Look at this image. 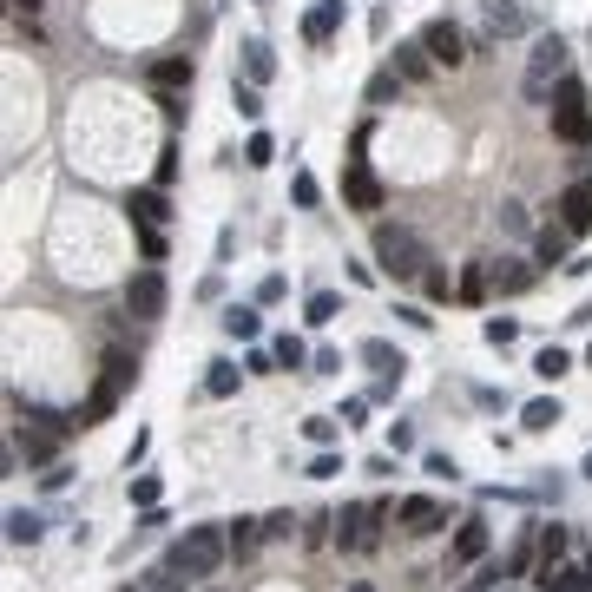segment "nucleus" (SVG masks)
Returning a JSON list of instances; mask_svg holds the SVG:
<instances>
[{
  "instance_id": "nucleus-1",
  "label": "nucleus",
  "mask_w": 592,
  "mask_h": 592,
  "mask_svg": "<svg viewBox=\"0 0 592 592\" xmlns=\"http://www.w3.org/2000/svg\"><path fill=\"white\" fill-rule=\"evenodd\" d=\"M224 560H231V527H185V540L165 553V566H172L185 586L191 579H211Z\"/></svg>"
},
{
  "instance_id": "nucleus-2",
  "label": "nucleus",
  "mask_w": 592,
  "mask_h": 592,
  "mask_svg": "<svg viewBox=\"0 0 592 592\" xmlns=\"http://www.w3.org/2000/svg\"><path fill=\"white\" fill-rule=\"evenodd\" d=\"M566 60H573V53H566L560 33H540L533 53H527V73H520V93H527L533 106H553V93L566 86Z\"/></svg>"
},
{
  "instance_id": "nucleus-3",
  "label": "nucleus",
  "mask_w": 592,
  "mask_h": 592,
  "mask_svg": "<svg viewBox=\"0 0 592 592\" xmlns=\"http://www.w3.org/2000/svg\"><path fill=\"white\" fill-rule=\"evenodd\" d=\"M375 270L389 283H408L428 270V244H421L408 224H375Z\"/></svg>"
},
{
  "instance_id": "nucleus-4",
  "label": "nucleus",
  "mask_w": 592,
  "mask_h": 592,
  "mask_svg": "<svg viewBox=\"0 0 592 592\" xmlns=\"http://www.w3.org/2000/svg\"><path fill=\"white\" fill-rule=\"evenodd\" d=\"M139 382V362L125 356V349H106V369H99V382H93V395L79 402V428H93V421H106L112 408H119V395Z\"/></svg>"
},
{
  "instance_id": "nucleus-5",
  "label": "nucleus",
  "mask_w": 592,
  "mask_h": 592,
  "mask_svg": "<svg viewBox=\"0 0 592 592\" xmlns=\"http://www.w3.org/2000/svg\"><path fill=\"white\" fill-rule=\"evenodd\" d=\"M389 514H395L389 500H349L343 514H336V546H343V553H375Z\"/></svg>"
},
{
  "instance_id": "nucleus-6",
  "label": "nucleus",
  "mask_w": 592,
  "mask_h": 592,
  "mask_svg": "<svg viewBox=\"0 0 592 592\" xmlns=\"http://www.w3.org/2000/svg\"><path fill=\"white\" fill-rule=\"evenodd\" d=\"M553 139L592 145V106H586V86H579V79H566L560 93H553Z\"/></svg>"
},
{
  "instance_id": "nucleus-7",
  "label": "nucleus",
  "mask_w": 592,
  "mask_h": 592,
  "mask_svg": "<svg viewBox=\"0 0 592 592\" xmlns=\"http://www.w3.org/2000/svg\"><path fill=\"white\" fill-rule=\"evenodd\" d=\"M125 310L139 316V323H158V316H165V270L158 264H145V270L125 277Z\"/></svg>"
},
{
  "instance_id": "nucleus-8",
  "label": "nucleus",
  "mask_w": 592,
  "mask_h": 592,
  "mask_svg": "<svg viewBox=\"0 0 592 592\" xmlns=\"http://www.w3.org/2000/svg\"><path fill=\"white\" fill-rule=\"evenodd\" d=\"M395 527L415 533V540H428V533L448 527V500H435V494H408L402 507H395Z\"/></svg>"
},
{
  "instance_id": "nucleus-9",
  "label": "nucleus",
  "mask_w": 592,
  "mask_h": 592,
  "mask_svg": "<svg viewBox=\"0 0 592 592\" xmlns=\"http://www.w3.org/2000/svg\"><path fill=\"white\" fill-rule=\"evenodd\" d=\"M421 47H428V60H435V66H448V73L474 53V47H468V33L454 27V20H428V27H421Z\"/></svg>"
},
{
  "instance_id": "nucleus-10",
  "label": "nucleus",
  "mask_w": 592,
  "mask_h": 592,
  "mask_svg": "<svg viewBox=\"0 0 592 592\" xmlns=\"http://www.w3.org/2000/svg\"><path fill=\"white\" fill-rule=\"evenodd\" d=\"M343 204L349 211H382V178L362 158H349V172H343Z\"/></svg>"
},
{
  "instance_id": "nucleus-11",
  "label": "nucleus",
  "mask_w": 592,
  "mask_h": 592,
  "mask_svg": "<svg viewBox=\"0 0 592 592\" xmlns=\"http://www.w3.org/2000/svg\"><path fill=\"white\" fill-rule=\"evenodd\" d=\"M560 224L573 237H586L592 231V178H579V185H566L560 191Z\"/></svg>"
},
{
  "instance_id": "nucleus-12",
  "label": "nucleus",
  "mask_w": 592,
  "mask_h": 592,
  "mask_svg": "<svg viewBox=\"0 0 592 592\" xmlns=\"http://www.w3.org/2000/svg\"><path fill=\"white\" fill-rule=\"evenodd\" d=\"M540 592H592V566L586 560H560V566H540Z\"/></svg>"
},
{
  "instance_id": "nucleus-13",
  "label": "nucleus",
  "mask_w": 592,
  "mask_h": 592,
  "mask_svg": "<svg viewBox=\"0 0 592 592\" xmlns=\"http://www.w3.org/2000/svg\"><path fill=\"white\" fill-rule=\"evenodd\" d=\"M448 553H454V566L487 560V520H481V514H468L461 527H454V546H448Z\"/></svg>"
},
{
  "instance_id": "nucleus-14",
  "label": "nucleus",
  "mask_w": 592,
  "mask_h": 592,
  "mask_svg": "<svg viewBox=\"0 0 592 592\" xmlns=\"http://www.w3.org/2000/svg\"><path fill=\"white\" fill-rule=\"evenodd\" d=\"M487 283H494L500 296H527L533 290V264L527 257H500V264H487Z\"/></svg>"
},
{
  "instance_id": "nucleus-15",
  "label": "nucleus",
  "mask_w": 592,
  "mask_h": 592,
  "mask_svg": "<svg viewBox=\"0 0 592 592\" xmlns=\"http://www.w3.org/2000/svg\"><path fill=\"white\" fill-rule=\"evenodd\" d=\"M336 27H343V0H316L310 20H303V40L323 47V40H336Z\"/></svg>"
},
{
  "instance_id": "nucleus-16",
  "label": "nucleus",
  "mask_w": 592,
  "mask_h": 592,
  "mask_svg": "<svg viewBox=\"0 0 592 592\" xmlns=\"http://www.w3.org/2000/svg\"><path fill=\"white\" fill-rule=\"evenodd\" d=\"M481 20H487V33H494V40H507V33H520V27H527L520 0H481Z\"/></svg>"
},
{
  "instance_id": "nucleus-17",
  "label": "nucleus",
  "mask_w": 592,
  "mask_h": 592,
  "mask_svg": "<svg viewBox=\"0 0 592 592\" xmlns=\"http://www.w3.org/2000/svg\"><path fill=\"white\" fill-rule=\"evenodd\" d=\"M356 356L369 362V369H382V382H402V369H408V362H402V349H395V343H382V336H369V343H362Z\"/></svg>"
},
{
  "instance_id": "nucleus-18",
  "label": "nucleus",
  "mask_w": 592,
  "mask_h": 592,
  "mask_svg": "<svg viewBox=\"0 0 592 592\" xmlns=\"http://www.w3.org/2000/svg\"><path fill=\"white\" fill-rule=\"evenodd\" d=\"M533 257H540V264H573V231H566V224H546V231L533 237Z\"/></svg>"
},
{
  "instance_id": "nucleus-19",
  "label": "nucleus",
  "mask_w": 592,
  "mask_h": 592,
  "mask_svg": "<svg viewBox=\"0 0 592 592\" xmlns=\"http://www.w3.org/2000/svg\"><path fill=\"white\" fill-rule=\"evenodd\" d=\"M560 402H553V395H540V402H527L520 408V428H527V435H546V428H560Z\"/></svg>"
},
{
  "instance_id": "nucleus-20",
  "label": "nucleus",
  "mask_w": 592,
  "mask_h": 592,
  "mask_svg": "<svg viewBox=\"0 0 592 592\" xmlns=\"http://www.w3.org/2000/svg\"><path fill=\"white\" fill-rule=\"evenodd\" d=\"M47 533V520L40 514H27V507H7V546H33Z\"/></svg>"
},
{
  "instance_id": "nucleus-21",
  "label": "nucleus",
  "mask_w": 592,
  "mask_h": 592,
  "mask_svg": "<svg viewBox=\"0 0 592 592\" xmlns=\"http://www.w3.org/2000/svg\"><path fill=\"white\" fill-rule=\"evenodd\" d=\"M395 73H402V79H428V73H435V60H428L421 40H402V47H395Z\"/></svg>"
},
{
  "instance_id": "nucleus-22",
  "label": "nucleus",
  "mask_w": 592,
  "mask_h": 592,
  "mask_svg": "<svg viewBox=\"0 0 592 592\" xmlns=\"http://www.w3.org/2000/svg\"><path fill=\"white\" fill-rule=\"evenodd\" d=\"M224 329H231L237 343H257V336H264V316L250 310V303H231V310H224Z\"/></svg>"
},
{
  "instance_id": "nucleus-23",
  "label": "nucleus",
  "mask_w": 592,
  "mask_h": 592,
  "mask_svg": "<svg viewBox=\"0 0 592 592\" xmlns=\"http://www.w3.org/2000/svg\"><path fill=\"white\" fill-rule=\"evenodd\" d=\"M191 73H198L191 60H158V66H152V86H158V93H178V86L191 93Z\"/></svg>"
},
{
  "instance_id": "nucleus-24",
  "label": "nucleus",
  "mask_w": 592,
  "mask_h": 592,
  "mask_svg": "<svg viewBox=\"0 0 592 592\" xmlns=\"http://www.w3.org/2000/svg\"><path fill=\"white\" fill-rule=\"evenodd\" d=\"M257 540H264V520L237 514V520H231V560H250V553H257Z\"/></svg>"
},
{
  "instance_id": "nucleus-25",
  "label": "nucleus",
  "mask_w": 592,
  "mask_h": 592,
  "mask_svg": "<svg viewBox=\"0 0 592 592\" xmlns=\"http://www.w3.org/2000/svg\"><path fill=\"white\" fill-rule=\"evenodd\" d=\"M533 540H540V566H560L573 553V533L566 527H533Z\"/></svg>"
},
{
  "instance_id": "nucleus-26",
  "label": "nucleus",
  "mask_w": 592,
  "mask_h": 592,
  "mask_svg": "<svg viewBox=\"0 0 592 592\" xmlns=\"http://www.w3.org/2000/svg\"><path fill=\"white\" fill-rule=\"evenodd\" d=\"M270 73H277V53H270L264 40H250V47H244V79H250V86H264Z\"/></svg>"
},
{
  "instance_id": "nucleus-27",
  "label": "nucleus",
  "mask_w": 592,
  "mask_h": 592,
  "mask_svg": "<svg viewBox=\"0 0 592 592\" xmlns=\"http://www.w3.org/2000/svg\"><path fill=\"white\" fill-rule=\"evenodd\" d=\"M132 218H139V224H165V218H172L165 191H132Z\"/></svg>"
},
{
  "instance_id": "nucleus-28",
  "label": "nucleus",
  "mask_w": 592,
  "mask_h": 592,
  "mask_svg": "<svg viewBox=\"0 0 592 592\" xmlns=\"http://www.w3.org/2000/svg\"><path fill=\"white\" fill-rule=\"evenodd\" d=\"M237 382H244V369H231V362H211V375H204V395H211V402H224V395H237Z\"/></svg>"
},
{
  "instance_id": "nucleus-29",
  "label": "nucleus",
  "mask_w": 592,
  "mask_h": 592,
  "mask_svg": "<svg viewBox=\"0 0 592 592\" xmlns=\"http://www.w3.org/2000/svg\"><path fill=\"white\" fill-rule=\"evenodd\" d=\"M303 435H310V448H336V435H343V415H310V421H303Z\"/></svg>"
},
{
  "instance_id": "nucleus-30",
  "label": "nucleus",
  "mask_w": 592,
  "mask_h": 592,
  "mask_svg": "<svg viewBox=\"0 0 592 592\" xmlns=\"http://www.w3.org/2000/svg\"><path fill=\"white\" fill-rule=\"evenodd\" d=\"M336 310H343V296H336V290H310V303H303V316H310L316 329L336 323Z\"/></svg>"
},
{
  "instance_id": "nucleus-31",
  "label": "nucleus",
  "mask_w": 592,
  "mask_h": 592,
  "mask_svg": "<svg viewBox=\"0 0 592 592\" xmlns=\"http://www.w3.org/2000/svg\"><path fill=\"white\" fill-rule=\"evenodd\" d=\"M566 369H573V356H566V349H540V356H533V375H540V382H560Z\"/></svg>"
},
{
  "instance_id": "nucleus-32",
  "label": "nucleus",
  "mask_w": 592,
  "mask_h": 592,
  "mask_svg": "<svg viewBox=\"0 0 592 592\" xmlns=\"http://www.w3.org/2000/svg\"><path fill=\"white\" fill-rule=\"evenodd\" d=\"M277 369H303V362H310V349H303V336H277Z\"/></svg>"
},
{
  "instance_id": "nucleus-33",
  "label": "nucleus",
  "mask_w": 592,
  "mask_h": 592,
  "mask_svg": "<svg viewBox=\"0 0 592 592\" xmlns=\"http://www.w3.org/2000/svg\"><path fill=\"white\" fill-rule=\"evenodd\" d=\"M395 93H402V73H395V66H389V73H375V79H369V106H389Z\"/></svg>"
},
{
  "instance_id": "nucleus-34",
  "label": "nucleus",
  "mask_w": 592,
  "mask_h": 592,
  "mask_svg": "<svg viewBox=\"0 0 592 592\" xmlns=\"http://www.w3.org/2000/svg\"><path fill=\"white\" fill-rule=\"evenodd\" d=\"M231 106L244 112V119H264V99H257V86H250V79H244V86L231 79Z\"/></svg>"
},
{
  "instance_id": "nucleus-35",
  "label": "nucleus",
  "mask_w": 592,
  "mask_h": 592,
  "mask_svg": "<svg viewBox=\"0 0 592 592\" xmlns=\"http://www.w3.org/2000/svg\"><path fill=\"white\" fill-rule=\"evenodd\" d=\"M158 494H165L158 474H132V507H158Z\"/></svg>"
},
{
  "instance_id": "nucleus-36",
  "label": "nucleus",
  "mask_w": 592,
  "mask_h": 592,
  "mask_svg": "<svg viewBox=\"0 0 592 592\" xmlns=\"http://www.w3.org/2000/svg\"><path fill=\"white\" fill-rule=\"evenodd\" d=\"M487 290H494V283H487V264H468V277H461V303H481Z\"/></svg>"
},
{
  "instance_id": "nucleus-37",
  "label": "nucleus",
  "mask_w": 592,
  "mask_h": 592,
  "mask_svg": "<svg viewBox=\"0 0 592 592\" xmlns=\"http://www.w3.org/2000/svg\"><path fill=\"white\" fill-rule=\"evenodd\" d=\"M329 474H343V454H336V448H316L310 454V481H329Z\"/></svg>"
},
{
  "instance_id": "nucleus-38",
  "label": "nucleus",
  "mask_w": 592,
  "mask_h": 592,
  "mask_svg": "<svg viewBox=\"0 0 592 592\" xmlns=\"http://www.w3.org/2000/svg\"><path fill=\"white\" fill-rule=\"evenodd\" d=\"M270 158H277L270 132H250V139H244V165H270Z\"/></svg>"
},
{
  "instance_id": "nucleus-39",
  "label": "nucleus",
  "mask_w": 592,
  "mask_h": 592,
  "mask_svg": "<svg viewBox=\"0 0 592 592\" xmlns=\"http://www.w3.org/2000/svg\"><path fill=\"white\" fill-rule=\"evenodd\" d=\"M290 198H296V204H303V211H310V204H316V198H323V185H316V178H310V172H296V178H290Z\"/></svg>"
},
{
  "instance_id": "nucleus-40",
  "label": "nucleus",
  "mask_w": 592,
  "mask_h": 592,
  "mask_svg": "<svg viewBox=\"0 0 592 592\" xmlns=\"http://www.w3.org/2000/svg\"><path fill=\"white\" fill-rule=\"evenodd\" d=\"M264 540H296V514H290V507L264 520Z\"/></svg>"
},
{
  "instance_id": "nucleus-41",
  "label": "nucleus",
  "mask_w": 592,
  "mask_h": 592,
  "mask_svg": "<svg viewBox=\"0 0 592 592\" xmlns=\"http://www.w3.org/2000/svg\"><path fill=\"white\" fill-rule=\"evenodd\" d=\"M514 336H520V323H514V316H487V343H514Z\"/></svg>"
},
{
  "instance_id": "nucleus-42",
  "label": "nucleus",
  "mask_w": 592,
  "mask_h": 592,
  "mask_svg": "<svg viewBox=\"0 0 592 592\" xmlns=\"http://www.w3.org/2000/svg\"><path fill=\"white\" fill-rule=\"evenodd\" d=\"M139 250L158 264V257H165V231H158V224H139Z\"/></svg>"
},
{
  "instance_id": "nucleus-43",
  "label": "nucleus",
  "mask_w": 592,
  "mask_h": 592,
  "mask_svg": "<svg viewBox=\"0 0 592 592\" xmlns=\"http://www.w3.org/2000/svg\"><path fill=\"white\" fill-rule=\"evenodd\" d=\"M500 231H527V204H514V198H507V204H500Z\"/></svg>"
},
{
  "instance_id": "nucleus-44",
  "label": "nucleus",
  "mask_w": 592,
  "mask_h": 592,
  "mask_svg": "<svg viewBox=\"0 0 592 592\" xmlns=\"http://www.w3.org/2000/svg\"><path fill=\"white\" fill-rule=\"evenodd\" d=\"M421 468H428V474H441V481H454V474H461V468L448 461V454H421Z\"/></svg>"
},
{
  "instance_id": "nucleus-45",
  "label": "nucleus",
  "mask_w": 592,
  "mask_h": 592,
  "mask_svg": "<svg viewBox=\"0 0 592 592\" xmlns=\"http://www.w3.org/2000/svg\"><path fill=\"white\" fill-rule=\"evenodd\" d=\"M389 448H395V454L415 448V428H408V421H395V428H389Z\"/></svg>"
},
{
  "instance_id": "nucleus-46",
  "label": "nucleus",
  "mask_w": 592,
  "mask_h": 592,
  "mask_svg": "<svg viewBox=\"0 0 592 592\" xmlns=\"http://www.w3.org/2000/svg\"><path fill=\"white\" fill-rule=\"evenodd\" d=\"M14 7H20V14H40V0H14Z\"/></svg>"
},
{
  "instance_id": "nucleus-47",
  "label": "nucleus",
  "mask_w": 592,
  "mask_h": 592,
  "mask_svg": "<svg viewBox=\"0 0 592 592\" xmlns=\"http://www.w3.org/2000/svg\"><path fill=\"white\" fill-rule=\"evenodd\" d=\"M349 592H375V586H369V579H356V586H349Z\"/></svg>"
},
{
  "instance_id": "nucleus-48",
  "label": "nucleus",
  "mask_w": 592,
  "mask_h": 592,
  "mask_svg": "<svg viewBox=\"0 0 592 592\" xmlns=\"http://www.w3.org/2000/svg\"><path fill=\"white\" fill-rule=\"evenodd\" d=\"M579 474H586V481H592V454H586V468H579Z\"/></svg>"
},
{
  "instance_id": "nucleus-49",
  "label": "nucleus",
  "mask_w": 592,
  "mask_h": 592,
  "mask_svg": "<svg viewBox=\"0 0 592 592\" xmlns=\"http://www.w3.org/2000/svg\"><path fill=\"white\" fill-rule=\"evenodd\" d=\"M586 362H592V349H586Z\"/></svg>"
}]
</instances>
